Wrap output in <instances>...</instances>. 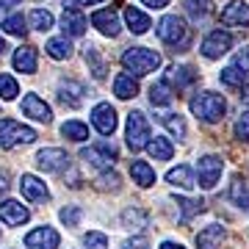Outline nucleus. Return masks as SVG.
<instances>
[{"mask_svg": "<svg viewBox=\"0 0 249 249\" xmlns=\"http://www.w3.org/2000/svg\"><path fill=\"white\" fill-rule=\"evenodd\" d=\"M122 67L127 72H133V75H150L160 67V55L150 47H127L122 53Z\"/></svg>", "mask_w": 249, "mask_h": 249, "instance_id": "obj_1", "label": "nucleus"}, {"mask_svg": "<svg viewBox=\"0 0 249 249\" xmlns=\"http://www.w3.org/2000/svg\"><path fill=\"white\" fill-rule=\"evenodd\" d=\"M224 111H227V103H224V97L216 94V91H202V94H196V97L191 100V114H194L196 119L208 122V124L224 119Z\"/></svg>", "mask_w": 249, "mask_h": 249, "instance_id": "obj_2", "label": "nucleus"}, {"mask_svg": "<svg viewBox=\"0 0 249 249\" xmlns=\"http://www.w3.org/2000/svg\"><path fill=\"white\" fill-rule=\"evenodd\" d=\"M158 39L163 45H172V47H186L188 45V28L186 22L178 17V14H169L158 22Z\"/></svg>", "mask_w": 249, "mask_h": 249, "instance_id": "obj_3", "label": "nucleus"}, {"mask_svg": "<svg viewBox=\"0 0 249 249\" xmlns=\"http://www.w3.org/2000/svg\"><path fill=\"white\" fill-rule=\"evenodd\" d=\"M36 142V130L25 127L22 122H14V119H0V147H17V144H31Z\"/></svg>", "mask_w": 249, "mask_h": 249, "instance_id": "obj_4", "label": "nucleus"}, {"mask_svg": "<svg viewBox=\"0 0 249 249\" xmlns=\"http://www.w3.org/2000/svg\"><path fill=\"white\" fill-rule=\"evenodd\" d=\"M150 142H152V136H150L147 116L142 111H130L127 114V147L136 152V150H142V147H147Z\"/></svg>", "mask_w": 249, "mask_h": 249, "instance_id": "obj_5", "label": "nucleus"}, {"mask_svg": "<svg viewBox=\"0 0 249 249\" xmlns=\"http://www.w3.org/2000/svg\"><path fill=\"white\" fill-rule=\"evenodd\" d=\"M80 158L86 160L89 166H94V169H111V163L116 160V150L111 147V144H97V147H83L80 150Z\"/></svg>", "mask_w": 249, "mask_h": 249, "instance_id": "obj_6", "label": "nucleus"}, {"mask_svg": "<svg viewBox=\"0 0 249 249\" xmlns=\"http://www.w3.org/2000/svg\"><path fill=\"white\" fill-rule=\"evenodd\" d=\"M222 169H224V160L216 158V155H205L199 158L196 163V175H199V186L202 188H213L222 178Z\"/></svg>", "mask_w": 249, "mask_h": 249, "instance_id": "obj_7", "label": "nucleus"}, {"mask_svg": "<svg viewBox=\"0 0 249 249\" xmlns=\"http://www.w3.org/2000/svg\"><path fill=\"white\" fill-rule=\"evenodd\" d=\"M232 36L227 31H211L202 42V55L205 58H222L224 53H230Z\"/></svg>", "mask_w": 249, "mask_h": 249, "instance_id": "obj_8", "label": "nucleus"}, {"mask_svg": "<svg viewBox=\"0 0 249 249\" xmlns=\"http://www.w3.org/2000/svg\"><path fill=\"white\" fill-rule=\"evenodd\" d=\"M36 166L45 172H64L70 169V155L64 150H55V147H47V150H39L36 155Z\"/></svg>", "mask_w": 249, "mask_h": 249, "instance_id": "obj_9", "label": "nucleus"}, {"mask_svg": "<svg viewBox=\"0 0 249 249\" xmlns=\"http://www.w3.org/2000/svg\"><path fill=\"white\" fill-rule=\"evenodd\" d=\"M58 232L53 227H36L25 235V247L28 249H58Z\"/></svg>", "mask_w": 249, "mask_h": 249, "instance_id": "obj_10", "label": "nucleus"}, {"mask_svg": "<svg viewBox=\"0 0 249 249\" xmlns=\"http://www.w3.org/2000/svg\"><path fill=\"white\" fill-rule=\"evenodd\" d=\"M91 124H94L103 136H111L116 130V111L108 106V103L94 106V111H91Z\"/></svg>", "mask_w": 249, "mask_h": 249, "instance_id": "obj_11", "label": "nucleus"}, {"mask_svg": "<svg viewBox=\"0 0 249 249\" xmlns=\"http://www.w3.org/2000/svg\"><path fill=\"white\" fill-rule=\"evenodd\" d=\"M222 22L230 28H244L249 25V6L244 0H232L222 9Z\"/></svg>", "mask_w": 249, "mask_h": 249, "instance_id": "obj_12", "label": "nucleus"}, {"mask_svg": "<svg viewBox=\"0 0 249 249\" xmlns=\"http://www.w3.org/2000/svg\"><path fill=\"white\" fill-rule=\"evenodd\" d=\"M19 191H22V196H25L28 202H47V199H50L47 186L39 178H34V175H22V180H19Z\"/></svg>", "mask_w": 249, "mask_h": 249, "instance_id": "obj_13", "label": "nucleus"}, {"mask_svg": "<svg viewBox=\"0 0 249 249\" xmlns=\"http://www.w3.org/2000/svg\"><path fill=\"white\" fill-rule=\"evenodd\" d=\"M19 111H22L25 116H31V119H36V122H50V119H53L50 106H47L42 97H36V94H28V97L22 100Z\"/></svg>", "mask_w": 249, "mask_h": 249, "instance_id": "obj_14", "label": "nucleus"}, {"mask_svg": "<svg viewBox=\"0 0 249 249\" xmlns=\"http://www.w3.org/2000/svg\"><path fill=\"white\" fill-rule=\"evenodd\" d=\"M28 208L22 202H14V199H6L0 202V222L9 224V227H17V224H25L28 222Z\"/></svg>", "mask_w": 249, "mask_h": 249, "instance_id": "obj_15", "label": "nucleus"}, {"mask_svg": "<svg viewBox=\"0 0 249 249\" xmlns=\"http://www.w3.org/2000/svg\"><path fill=\"white\" fill-rule=\"evenodd\" d=\"M91 25L97 28L100 34H106V36H116V34H119V17H116L114 9L94 11V14H91Z\"/></svg>", "mask_w": 249, "mask_h": 249, "instance_id": "obj_16", "label": "nucleus"}, {"mask_svg": "<svg viewBox=\"0 0 249 249\" xmlns=\"http://www.w3.org/2000/svg\"><path fill=\"white\" fill-rule=\"evenodd\" d=\"M61 25H64V36H83L86 31V17L75 9H64V17H61Z\"/></svg>", "mask_w": 249, "mask_h": 249, "instance_id": "obj_17", "label": "nucleus"}, {"mask_svg": "<svg viewBox=\"0 0 249 249\" xmlns=\"http://www.w3.org/2000/svg\"><path fill=\"white\" fill-rule=\"evenodd\" d=\"M83 86L80 83H75V80H67L61 89H58V103L61 106H70V108H78L80 100H83Z\"/></svg>", "mask_w": 249, "mask_h": 249, "instance_id": "obj_18", "label": "nucleus"}, {"mask_svg": "<svg viewBox=\"0 0 249 249\" xmlns=\"http://www.w3.org/2000/svg\"><path fill=\"white\" fill-rule=\"evenodd\" d=\"M114 94L119 100H130L139 94V83L133 80V75H127V72H119L114 78Z\"/></svg>", "mask_w": 249, "mask_h": 249, "instance_id": "obj_19", "label": "nucleus"}, {"mask_svg": "<svg viewBox=\"0 0 249 249\" xmlns=\"http://www.w3.org/2000/svg\"><path fill=\"white\" fill-rule=\"evenodd\" d=\"M11 61H14V70L17 72L31 75V72H36V50L34 47H17Z\"/></svg>", "mask_w": 249, "mask_h": 249, "instance_id": "obj_20", "label": "nucleus"}, {"mask_svg": "<svg viewBox=\"0 0 249 249\" xmlns=\"http://www.w3.org/2000/svg\"><path fill=\"white\" fill-rule=\"evenodd\" d=\"M222 238H224V227L211 224V227H205V230L196 235V247H199V249H219Z\"/></svg>", "mask_w": 249, "mask_h": 249, "instance_id": "obj_21", "label": "nucleus"}, {"mask_svg": "<svg viewBox=\"0 0 249 249\" xmlns=\"http://www.w3.org/2000/svg\"><path fill=\"white\" fill-rule=\"evenodd\" d=\"M166 80H169L172 86H178V91H183L196 80V72L191 70V67H172L169 75H166Z\"/></svg>", "mask_w": 249, "mask_h": 249, "instance_id": "obj_22", "label": "nucleus"}, {"mask_svg": "<svg viewBox=\"0 0 249 249\" xmlns=\"http://www.w3.org/2000/svg\"><path fill=\"white\" fill-rule=\"evenodd\" d=\"M124 19H127V28L139 36L150 31V17H147L144 11H139L136 6H127V9H124Z\"/></svg>", "mask_w": 249, "mask_h": 249, "instance_id": "obj_23", "label": "nucleus"}, {"mask_svg": "<svg viewBox=\"0 0 249 249\" xmlns=\"http://www.w3.org/2000/svg\"><path fill=\"white\" fill-rule=\"evenodd\" d=\"M130 175H133V183H139L142 188L155 183V172H152V166L147 160H133L130 163Z\"/></svg>", "mask_w": 249, "mask_h": 249, "instance_id": "obj_24", "label": "nucleus"}, {"mask_svg": "<svg viewBox=\"0 0 249 249\" xmlns=\"http://www.w3.org/2000/svg\"><path fill=\"white\" fill-rule=\"evenodd\" d=\"M172 86H169V80H158V83H152L150 86V103L155 108H160V106H169L172 103Z\"/></svg>", "mask_w": 249, "mask_h": 249, "instance_id": "obj_25", "label": "nucleus"}, {"mask_svg": "<svg viewBox=\"0 0 249 249\" xmlns=\"http://www.w3.org/2000/svg\"><path fill=\"white\" fill-rule=\"evenodd\" d=\"M147 150H150V155L155 160H169L172 155H175V147H172L169 139H163V136H155L150 144H147Z\"/></svg>", "mask_w": 249, "mask_h": 249, "instance_id": "obj_26", "label": "nucleus"}, {"mask_svg": "<svg viewBox=\"0 0 249 249\" xmlns=\"http://www.w3.org/2000/svg\"><path fill=\"white\" fill-rule=\"evenodd\" d=\"M178 202V211H180V222L186 224V222H191V216H196V213H202V199H188V196H178L175 199Z\"/></svg>", "mask_w": 249, "mask_h": 249, "instance_id": "obj_27", "label": "nucleus"}, {"mask_svg": "<svg viewBox=\"0 0 249 249\" xmlns=\"http://www.w3.org/2000/svg\"><path fill=\"white\" fill-rule=\"evenodd\" d=\"M122 224L127 230H144L150 224V216L144 213V211H139V208H127L122 213Z\"/></svg>", "mask_w": 249, "mask_h": 249, "instance_id": "obj_28", "label": "nucleus"}, {"mask_svg": "<svg viewBox=\"0 0 249 249\" xmlns=\"http://www.w3.org/2000/svg\"><path fill=\"white\" fill-rule=\"evenodd\" d=\"M45 50H47L50 58H55V61H64V58H70V55H72V45H70V39H67V36H64V39H50Z\"/></svg>", "mask_w": 249, "mask_h": 249, "instance_id": "obj_29", "label": "nucleus"}, {"mask_svg": "<svg viewBox=\"0 0 249 249\" xmlns=\"http://www.w3.org/2000/svg\"><path fill=\"white\" fill-rule=\"evenodd\" d=\"M230 199L235 205H241V208H247L249 211V183L244 178H235L230 186Z\"/></svg>", "mask_w": 249, "mask_h": 249, "instance_id": "obj_30", "label": "nucleus"}, {"mask_svg": "<svg viewBox=\"0 0 249 249\" xmlns=\"http://www.w3.org/2000/svg\"><path fill=\"white\" fill-rule=\"evenodd\" d=\"M166 180H169L172 186H183V188H194V175H191V169L188 166H178V169H169V175H166Z\"/></svg>", "mask_w": 249, "mask_h": 249, "instance_id": "obj_31", "label": "nucleus"}, {"mask_svg": "<svg viewBox=\"0 0 249 249\" xmlns=\"http://www.w3.org/2000/svg\"><path fill=\"white\" fill-rule=\"evenodd\" d=\"M222 83L224 86H230V89H235V86H244V80H247V72L241 70L238 64H232V67H227V70H222Z\"/></svg>", "mask_w": 249, "mask_h": 249, "instance_id": "obj_32", "label": "nucleus"}, {"mask_svg": "<svg viewBox=\"0 0 249 249\" xmlns=\"http://www.w3.org/2000/svg\"><path fill=\"white\" fill-rule=\"evenodd\" d=\"M61 133L67 136V139H72V142H86L89 139V127L83 122H64V127H61Z\"/></svg>", "mask_w": 249, "mask_h": 249, "instance_id": "obj_33", "label": "nucleus"}, {"mask_svg": "<svg viewBox=\"0 0 249 249\" xmlns=\"http://www.w3.org/2000/svg\"><path fill=\"white\" fill-rule=\"evenodd\" d=\"M28 19H31V28H36V31H50L53 28V14L47 9H34Z\"/></svg>", "mask_w": 249, "mask_h": 249, "instance_id": "obj_34", "label": "nucleus"}, {"mask_svg": "<svg viewBox=\"0 0 249 249\" xmlns=\"http://www.w3.org/2000/svg\"><path fill=\"white\" fill-rule=\"evenodd\" d=\"M186 11L194 19H205L211 14V3L208 0H186Z\"/></svg>", "mask_w": 249, "mask_h": 249, "instance_id": "obj_35", "label": "nucleus"}, {"mask_svg": "<svg viewBox=\"0 0 249 249\" xmlns=\"http://www.w3.org/2000/svg\"><path fill=\"white\" fill-rule=\"evenodd\" d=\"M86 61L91 64V72H94V78H106V64H103V58H100L97 47H86Z\"/></svg>", "mask_w": 249, "mask_h": 249, "instance_id": "obj_36", "label": "nucleus"}, {"mask_svg": "<svg viewBox=\"0 0 249 249\" xmlns=\"http://www.w3.org/2000/svg\"><path fill=\"white\" fill-rule=\"evenodd\" d=\"M17 94H19L17 80L11 78V75H0V97L3 100H14Z\"/></svg>", "mask_w": 249, "mask_h": 249, "instance_id": "obj_37", "label": "nucleus"}, {"mask_svg": "<svg viewBox=\"0 0 249 249\" xmlns=\"http://www.w3.org/2000/svg\"><path fill=\"white\" fill-rule=\"evenodd\" d=\"M3 31L11 36H25L28 34V28H25V19L19 17V14H14V17H9L6 22H3Z\"/></svg>", "mask_w": 249, "mask_h": 249, "instance_id": "obj_38", "label": "nucleus"}, {"mask_svg": "<svg viewBox=\"0 0 249 249\" xmlns=\"http://www.w3.org/2000/svg\"><path fill=\"white\" fill-rule=\"evenodd\" d=\"M163 124H166L178 139L186 136V122H183V116H180V114H166V116H163Z\"/></svg>", "mask_w": 249, "mask_h": 249, "instance_id": "obj_39", "label": "nucleus"}, {"mask_svg": "<svg viewBox=\"0 0 249 249\" xmlns=\"http://www.w3.org/2000/svg\"><path fill=\"white\" fill-rule=\"evenodd\" d=\"M86 247L89 249H108V238L103 235V232H86Z\"/></svg>", "mask_w": 249, "mask_h": 249, "instance_id": "obj_40", "label": "nucleus"}, {"mask_svg": "<svg viewBox=\"0 0 249 249\" xmlns=\"http://www.w3.org/2000/svg\"><path fill=\"white\" fill-rule=\"evenodd\" d=\"M235 139L249 142V111H247V114H241L238 122H235Z\"/></svg>", "mask_w": 249, "mask_h": 249, "instance_id": "obj_41", "label": "nucleus"}, {"mask_svg": "<svg viewBox=\"0 0 249 249\" xmlns=\"http://www.w3.org/2000/svg\"><path fill=\"white\" fill-rule=\"evenodd\" d=\"M78 219H80V208L78 205H70V208H64L61 211V222L67 224V227H75Z\"/></svg>", "mask_w": 249, "mask_h": 249, "instance_id": "obj_42", "label": "nucleus"}, {"mask_svg": "<svg viewBox=\"0 0 249 249\" xmlns=\"http://www.w3.org/2000/svg\"><path fill=\"white\" fill-rule=\"evenodd\" d=\"M91 3H103V0H64V9H83V6H91Z\"/></svg>", "mask_w": 249, "mask_h": 249, "instance_id": "obj_43", "label": "nucleus"}, {"mask_svg": "<svg viewBox=\"0 0 249 249\" xmlns=\"http://www.w3.org/2000/svg\"><path fill=\"white\" fill-rule=\"evenodd\" d=\"M97 183H100V188H108V186H111V188H116V183H119V178H116L114 172H111V175H103V178H100Z\"/></svg>", "mask_w": 249, "mask_h": 249, "instance_id": "obj_44", "label": "nucleus"}, {"mask_svg": "<svg viewBox=\"0 0 249 249\" xmlns=\"http://www.w3.org/2000/svg\"><path fill=\"white\" fill-rule=\"evenodd\" d=\"M124 249H150V244H147L144 238H133V241L124 244Z\"/></svg>", "mask_w": 249, "mask_h": 249, "instance_id": "obj_45", "label": "nucleus"}, {"mask_svg": "<svg viewBox=\"0 0 249 249\" xmlns=\"http://www.w3.org/2000/svg\"><path fill=\"white\" fill-rule=\"evenodd\" d=\"M235 64H238V67H244V70L249 67V47H244V50L238 53V58H235Z\"/></svg>", "mask_w": 249, "mask_h": 249, "instance_id": "obj_46", "label": "nucleus"}, {"mask_svg": "<svg viewBox=\"0 0 249 249\" xmlns=\"http://www.w3.org/2000/svg\"><path fill=\"white\" fill-rule=\"evenodd\" d=\"M22 0H0V14H6V11H11L14 6H19Z\"/></svg>", "mask_w": 249, "mask_h": 249, "instance_id": "obj_47", "label": "nucleus"}, {"mask_svg": "<svg viewBox=\"0 0 249 249\" xmlns=\"http://www.w3.org/2000/svg\"><path fill=\"white\" fill-rule=\"evenodd\" d=\"M144 6H150V9H163V6H169V0H142Z\"/></svg>", "mask_w": 249, "mask_h": 249, "instance_id": "obj_48", "label": "nucleus"}, {"mask_svg": "<svg viewBox=\"0 0 249 249\" xmlns=\"http://www.w3.org/2000/svg\"><path fill=\"white\" fill-rule=\"evenodd\" d=\"M6 191H9V178L0 175V194H6Z\"/></svg>", "mask_w": 249, "mask_h": 249, "instance_id": "obj_49", "label": "nucleus"}, {"mask_svg": "<svg viewBox=\"0 0 249 249\" xmlns=\"http://www.w3.org/2000/svg\"><path fill=\"white\" fill-rule=\"evenodd\" d=\"M160 249H186V247H180V244H172V241H163V244H160Z\"/></svg>", "mask_w": 249, "mask_h": 249, "instance_id": "obj_50", "label": "nucleus"}, {"mask_svg": "<svg viewBox=\"0 0 249 249\" xmlns=\"http://www.w3.org/2000/svg\"><path fill=\"white\" fill-rule=\"evenodd\" d=\"M241 100H244V103H247V106H249V83H247V86H244V89H241Z\"/></svg>", "mask_w": 249, "mask_h": 249, "instance_id": "obj_51", "label": "nucleus"}, {"mask_svg": "<svg viewBox=\"0 0 249 249\" xmlns=\"http://www.w3.org/2000/svg\"><path fill=\"white\" fill-rule=\"evenodd\" d=\"M6 50H9V47H6V39H3V36H0V55L6 53Z\"/></svg>", "mask_w": 249, "mask_h": 249, "instance_id": "obj_52", "label": "nucleus"}]
</instances>
